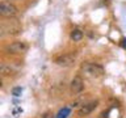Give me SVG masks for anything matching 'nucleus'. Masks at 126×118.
<instances>
[{"label":"nucleus","instance_id":"f8f14e48","mask_svg":"<svg viewBox=\"0 0 126 118\" xmlns=\"http://www.w3.org/2000/svg\"><path fill=\"white\" fill-rule=\"evenodd\" d=\"M101 118H108V112H104V113H101Z\"/></svg>","mask_w":126,"mask_h":118},{"label":"nucleus","instance_id":"6e6552de","mask_svg":"<svg viewBox=\"0 0 126 118\" xmlns=\"http://www.w3.org/2000/svg\"><path fill=\"white\" fill-rule=\"evenodd\" d=\"M0 74H1L3 76H11V75L15 74V70H13V67L3 63V64L0 66Z\"/></svg>","mask_w":126,"mask_h":118},{"label":"nucleus","instance_id":"9b49d317","mask_svg":"<svg viewBox=\"0 0 126 118\" xmlns=\"http://www.w3.org/2000/svg\"><path fill=\"white\" fill-rule=\"evenodd\" d=\"M51 117H53V116H51V113H50V112H47V113L43 114V116H42L41 118H51Z\"/></svg>","mask_w":126,"mask_h":118},{"label":"nucleus","instance_id":"f03ea898","mask_svg":"<svg viewBox=\"0 0 126 118\" xmlns=\"http://www.w3.org/2000/svg\"><path fill=\"white\" fill-rule=\"evenodd\" d=\"M1 31L3 34H17L21 31V25L16 20H12V21L9 20L1 24Z\"/></svg>","mask_w":126,"mask_h":118},{"label":"nucleus","instance_id":"9d476101","mask_svg":"<svg viewBox=\"0 0 126 118\" xmlns=\"http://www.w3.org/2000/svg\"><path fill=\"white\" fill-rule=\"evenodd\" d=\"M21 92H22V89L20 88V87H18V88H13V90H12V93H13L15 96H20Z\"/></svg>","mask_w":126,"mask_h":118},{"label":"nucleus","instance_id":"0eeeda50","mask_svg":"<svg viewBox=\"0 0 126 118\" xmlns=\"http://www.w3.org/2000/svg\"><path fill=\"white\" fill-rule=\"evenodd\" d=\"M75 62V55L74 54H63L55 59V63L61 67H70Z\"/></svg>","mask_w":126,"mask_h":118},{"label":"nucleus","instance_id":"1a4fd4ad","mask_svg":"<svg viewBox=\"0 0 126 118\" xmlns=\"http://www.w3.org/2000/svg\"><path fill=\"white\" fill-rule=\"evenodd\" d=\"M83 38V31L80 29H74L72 31H71V39H74V41H80V39Z\"/></svg>","mask_w":126,"mask_h":118},{"label":"nucleus","instance_id":"39448f33","mask_svg":"<svg viewBox=\"0 0 126 118\" xmlns=\"http://www.w3.org/2000/svg\"><path fill=\"white\" fill-rule=\"evenodd\" d=\"M0 13L4 17H13V16L17 13V8H16L12 3L8 1H1L0 4Z\"/></svg>","mask_w":126,"mask_h":118},{"label":"nucleus","instance_id":"20e7f679","mask_svg":"<svg viewBox=\"0 0 126 118\" xmlns=\"http://www.w3.org/2000/svg\"><path fill=\"white\" fill-rule=\"evenodd\" d=\"M97 105H98V101H97V100L89 101V102H84V104H83L80 108H79L78 116H79V117H85V116H88V114H91L94 109L97 108Z\"/></svg>","mask_w":126,"mask_h":118},{"label":"nucleus","instance_id":"423d86ee","mask_svg":"<svg viewBox=\"0 0 126 118\" xmlns=\"http://www.w3.org/2000/svg\"><path fill=\"white\" fill-rule=\"evenodd\" d=\"M84 89V81L80 76H75L70 83V90L72 94H79Z\"/></svg>","mask_w":126,"mask_h":118},{"label":"nucleus","instance_id":"7ed1b4c3","mask_svg":"<svg viewBox=\"0 0 126 118\" xmlns=\"http://www.w3.org/2000/svg\"><path fill=\"white\" fill-rule=\"evenodd\" d=\"M28 49H29V45L26 42L16 41V42H12L11 45H8L7 51H9L12 54H22V53H26Z\"/></svg>","mask_w":126,"mask_h":118},{"label":"nucleus","instance_id":"f257e3e1","mask_svg":"<svg viewBox=\"0 0 126 118\" xmlns=\"http://www.w3.org/2000/svg\"><path fill=\"white\" fill-rule=\"evenodd\" d=\"M81 72L88 77H100L104 75V67L97 64V63H83Z\"/></svg>","mask_w":126,"mask_h":118}]
</instances>
